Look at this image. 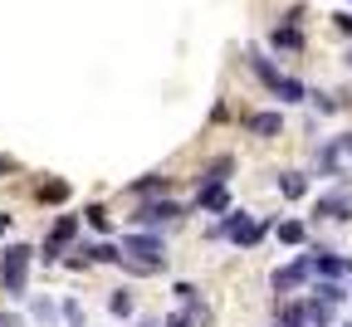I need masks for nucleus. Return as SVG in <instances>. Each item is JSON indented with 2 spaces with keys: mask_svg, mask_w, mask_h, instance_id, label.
I'll return each instance as SVG.
<instances>
[{
  "mask_svg": "<svg viewBox=\"0 0 352 327\" xmlns=\"http://www.w3.org/2000/svg\"><path fill=\"white\" fill-rule=\"evenodd\" d=\"M118 254H122V259H132V264H142V269H152V273L166 264V245H162L157 229H138V235H122Z\"/></svg>",
  "mask_w": 352,
  "mask_h": 327,
  "instance_id": "f257e3e1",
  "label": "nucleus"
},
{
  "mask_svg": "<svg viewBox=\"0 0 352 327\" xmlns=\"http://www.w3.org/2000/svg\"><path fill=\"white\" fill-rule=\"evenodd\" d=\"M30 259H34V249H30V245H10L6 254H0V289H6V298H25V284H30Z\"/></svg>",
  "mask_w": 352,
  "mask_h": 327,
  "instance_id": "f03ea898",
  "label": "nucleus"
},
{
  "mask_svg": "<svg viewBox=\"0 0 352 327\" xmlns=\"http://www.w3.org/2000/svg\"><path fill=\"white\" fill-rule=\"evenodd\" d=\"M210 235H215V240H235L240 249H254V245L264 240V220H254V215H245V210H226V220H220Z\"/></svg>",
  "mask_w": 352,
  "mask_h": 327,
  "instance_id": "7ed1b4c3",
  "label": "nucleus"
},
{
  "mask_svg": "<svg viewBox=\"0 0 352 327\" xmlns=\"http://www.w3.org/2000/svg\"><path fill=\"white\" fill-rule=\"evenodd\" d=\"M186 210L182 205H176V201H142L138 205V215H132V225H138V229H157V225H171V220H182Z\"/></svg>",
  "mask_w": 352,
  "mask_h": 327,
  "instance_id": "20e7f679",
  "label": "nucleus"
},
{
  "mask_svg": "<svg viewBox=\"0 0 352 327\" xmlns=\"http://www.w3.org/2000/svg\"><path fill=\"white\" fill-rule=\"evenodd\" d=\"M308 273H314V264H308V254H298L294 264H284V269H274V293H294L298 284H308Z\"/></svg>",
  "mask_w": 352,
  "mask_h": 327,
  "instance_id": "39448f33",
  "label": "nucleus"
},
{
  "mask_svg": "<svg viewBox=\"0 0 352 327\" xmlns=\"http://www.w3.org/2000/svg\"><path fill=\"white\" fill-rule=\"evenodd\" d=\"M308 264H314V273H323L328 278V284H338V278L352 269L342 254H333V249H308Z\"/></svg>",
  "mask_w": 352,
  "mask_h": 327,
  "instance_id": "423d86ee",
  "label": "nucleus"
},
{
  "mask_svg": "<svg viewBox=\"0 0 352 327\" xmlns=\"http://www.w3.org/2000/svg\"><path fill=\"white\" fill-rule=\"evenodd\" d=\"M318 220H352V185L347 191H333V196H318Z\"/></svg>",
  "mask_w": 352,
  "mask_h": 327,
  "instance_id": "0eeeda50",
  "label": "nucleus"
},
{
  "mask_svg": "<svg viewBox=\"0 0 352 327\" xmlns=\"http://www.w3.org/2000/svg\"><path fill=\"white\" fill-rule=\"evenodd\" d=\"M196 210H220V215H226L230 210L226 185H201V191H196Z\"/></svg>",
  "mask_w": 352,
  "mask_h": 327,
  "instance_id": "6e6552de",
  "label": "nucleus"
},
{
  "mask_svg": "<svg viewBox=\"0 0 352 327\" xmlns=\"http://www.w3.org/2000/svg\"><path fill=\"white\" fill-rule=\"evenodd\" d=\"M318 171H323V176H347V171H342V152H338V137L318 147Z\"/></svg>",
  "mask_w": 352,
  "mask_h": 327,
  "instance_id": "1a4fd4ad",
  "label": "nucleus"
},
{
  "mask_svg": "<svg viewBox=\"0 0 352 327\" xmlns=\"http://www.w3.org/2000/svg\"><path fill=\"white\" fill-rule=\"evenodd\" d=\"M245 127H250L254 137H279L284 117H279V113H254V117H245Z\"/></svg>",
  "mask_w": 352,
  "mask_h": 327,
  "instance_id": "9d476101",
  "label": "nucleus"
},
{
  "mask_svg": "<svg viewBox=\"0 0 352 327\" xmlns=\"http://www.w3.org/2000/svg\"><path fill=\"white\" fill-rule=\"evenodd\" d=\"M270 93H274L279 103H303V98H308V88H303L298 78H289V74H284V78H279V83L270 88Z\"/></svg>",
  "mask_w": 352,
  "mask_h": 327,
  "instance_id": "9b49d317",
  "label": "nucleus"
},
{
  "mask_svg": "<svg viewBox=\"0 0 352 327\" xmlns=\"http://www.w3.org/2000/svg\"><path fill=\"white\" fill-rule=\"evenodd\" d=\"M230 171H235V157H215V161L206 166L201 185H226V181H230Z\"/></svg>",
  "mask_w": 352,
  "mask_h": 327,
  "instance_id": "f8f14e48",
  "label": "nucleus"
},
{
  "mask_svg": "<svg viewBox=\"0 0 352 327\" xmlns=\"http://www.w3.org/2000/svg\"><path fill=\"white\" fill-rule=\"evenodd\" d=\"M279 196H284V201H303V196H308L303 171H284V176H279Z\"/></svg>",
  "mask_w": 352,
  "mask_h": 327,
  "instance_id": "ddd939ff",
  "label": "nucleus"
},
{
  "mask_svg": "<svg viewBox=\"0 0 352 327\" xmlns=\"http://www.w3.org/2000/svg\"><path fill=\"white\" fill-rule=\"evenodd\" d=\"M314 303H323V308H338V303H347V289H342V284H328V278H323V284L314 289Z\"/></svg>",
  "mask_w": 352,
  "mask_h": 327,
  "instance_id": "4468645a",
  "label": "nucleus"
},
{
  "mask_svg": "<svg viewBox=\"0 0 352 327\" xmlns=\"http://www.w3.org/2000/svg\"><path fill=\"white\" fill-rule=\"evenodd\" d=\"M74 235H78V215H59V220H54V235H50V245H59V249H64Z\"/></svg>",
  "mask_w": 352,
  "mask_h": 327,
  "instance_id": "2eb2a0df",
  "label": "nucleus"
},
{
  "mask_svg": "<svg viewBox=\"0 0 352 327\" xmlns=\"http://www.w3.org/2000/svg\"><path fill=\"white\" fill-rule=\"evenodd\" d=\"M274 49H303L298 25H279V30H274Z\"/></svg>",
  "mask_w": 352,
  "mask_h": 327,
  "instance_id": "dca6fc26",
  "label": "nucleus"
},
{
  "mask_svg": "<svg viewBox=\"0 0 352 327\" xmlns=\"http://www.w3.org/2000/svg\"><path fill=\"white\" fill-rule=\"evenodd\" d=\"M250 69H254V74H259V78H264V88H274V83H279V78H284V74H279V69H274V64H270V59H264V54H250Z\"/></svg>",
  "mask_w": 352,
  "mask_h": 327,
  "instance_id": "f3484780",
  "label": "nucleus"
},
{
  "mask_svg": "<svg viewBox=\"0 0 352 327\" xmlns=\"http://www.w3.org/2000/svg\"><path fill=\"white\" fill-rule=\"evenodd\" d=\"M274 327H308V322H303V303H284L279 317H274Z\"/></svg>",
  "mask_w": 352,
  "mask_h": 327,
  "instance_id": "a211bd4d",
  "label": "nucleus"
},
{
  "mask_svg": "<svg viewBox=\"0 0 352 327\" xmlns=\"http://www.w3.org/2000/svg\"><path fill=\"white\" fill-rule=\"evenodd\" d=\"M166 196V176H142V181H132V196Z\"/></svg>",
  "mask_w": 352,
  "mask_h": 327,
  "instance_id": "6ab92c4d",
  "label": "nucleus"
},
{
  "mask_svg": "<svg viewBox=\"0 0 352 327\" xmlns=\"http://www.w3.org/2000/svg\"><path fill=\"white\" fill-rule=\"evenodd\" d=\"M39 201H54V205L69 201V181H44V185H39Z\"/></svg>",
  "mask_w": 352,
  "mask_h": 327,
  "instance_id": "aec40b11",
  "label": "nucleus"
},
{
  "mask_svg": "<svg viewBox=\"0 0 352 327\" xmlns=\"http://www.w3.org/2000/svg\"><path fill=\"white\" fill-rule=\"evenodd\" d=\"M303 235H308V229H303L298 220H284V225H279V245H303Z\"/></svg>",
  "mask_w": 352,
  "mask_h": 327,
  "instance_id": "412c9836",
  "label": "nucleus"
},
{
  "mask_svg": "<svg viewBox=\"0 0 352 327\" xmlns=\"http://www.w3.org/2000/svg\"><path fill=\"white\" fill-rule=\"evenodd\" d=\"M83 215H88V225H94L98 235H108V229H113V220H108V210H103V205H88Z\"/></svg>",
  "mask_w": 352,
  "mask_h": 327,
  "instance_id": "4be33fe9",
  "label": "nucleus"
},
{
  "mask_svg": "<svg viewBox=\"0 0 352 327\" xmlns=\"http://www.w3.org/2000/svg\"><path fill=\"white\" fill-rule=\"evenodd\" d=\"M108 308H113L118 317H127V313H132V293H127V289H118V293L108 298Z\"/></svg>",
  "mask_w": 352,
  "mask_h": 327,
  "instance_id": "5701e85b",
  "label": "nucleus"
},
{
  "mask_svg": "<svg viewBox=\"0 0 352 327\" xmlns=\"http://www.w3.org/2000/svg\"><path fill=\"white\" fill-rule=\"evenodd\" d=\"M34 322H44V327L54 322V303H50V298H39V303H34Z\"/></svg>",
  "mask_w": 352,
  "mask_h": 327,
  "instance_id": "b1692460",
  "label": "nucleus"
},
{
  "mask_svg": "<svg viewBox=\"0 0 352 327\" xmlns=\"http://www.w3.org/2000/svg\"><path fill=\"white\" fill-rule=\"evenodd\" d=\"M64 322H69V327H83V308H78V303H74V298H69V303H64Z\"/></svg>",
  "mask_w": 352,
  "mask_h": 327,
  "instance_id": "393cba45",
  "label": "nucleus"
},
{
  "mask_svg": "<svg viewBox=\"0 0 352 327\" xmlns=\"http://www.w3.org/2000/svg\"><path fill=\"white\" fill-rule=\"evenodd\" d=\"M338 152H342V157H352V132H342V137H338Z\"/></svg>",
  "mask_w": 352,
  "mask_h": 327,
  "instance_id": "a878e982",
  "label": "nucleus"
},
{
  "mask_svg": "<svg viewBox=\"0 0 352 327\" xmlns=\"http://www.w3.org/2000/svg\"><path fill=\"white\" fill-rule=\"evenodd\" d=\"M0 327H20V317L15 313H0Z\"/></svg>",
  "mask_w": 352,
  "mask_h": 327,
  "instance_id": "bb28decb",
  "label": "nucleus"
},
{
  "mask_svg": "<svg viewBox=\"0 0 352 327\" xmlns=\"http://www.w3.org/2000/svg\"><path fill=\"white\" fill-rule=\"evenodd\" d=\"M333 20H338V30H347V34H352V15H333Z\"/></svg>",
  "mask_w": 352,
  "mask_h": 327,
  "instance_id": "cd10ccee",
  "label": "nucleus"
},
{
  "mask_svg": "<svg viewBox=\"0 0 352 327\" xmlns=\"http://www.w3.org/2000/svg\"><path fill=\"white\" fill-rule=\"evenodd\" d=\"M0 171H15V161H10V157H0Z\"/></svg>",
  "mask_w": 352,
  "mask_h": 327,
  "instance_id": "c85d7f7f",
  "label": "nucleus"
},
{
  "mask_svg": "<svg viewBox=\"0 0 352 327\" xmlns=\"http://www.w3.org/2000/svg\"><path fill=\"white\" fill-rule=\"evenodd\" d=\"M142 327H162V322H142Z\"/></svg>",
  "mask_w": 352,
  "mask_h": 327,
  "instance_id": "c756f323",
  "label": "nucleus"
},
{
  "mask_svg": "<svg viewBox=\"0 0 352 327\" xmlns=\"http://www.w3.org/2000/svg\"><path fill=\"white\" fill-rule=\"evenodd\" d=\"M347 64H352V49H347Z\"/></svg>",
  "mask_w": 352,
  "mask_h": 327,
  "instance_id": "7c9ffc66",
  "label": "nucleus"
}]
</instances>
